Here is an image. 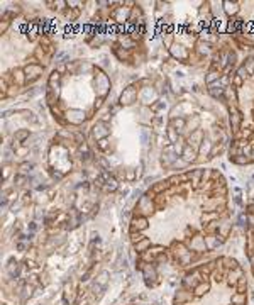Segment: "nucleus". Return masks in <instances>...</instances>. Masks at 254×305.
<instances>
[{"label":"nucleus","mask_w":254,"mask_h":305,"mask_svg":"<svg viewBox=\"0 0 254 305\" xmlns=\"http://www.w3.org/2000/svg\"><path fill=\"white\" fill-rule=\"evenodd\" d=\"M225 9H227V12H229V14L237 12V5H235V4H229V2H225Z\"/></svg>","instance_id":"obj_1"}]
</instances>
